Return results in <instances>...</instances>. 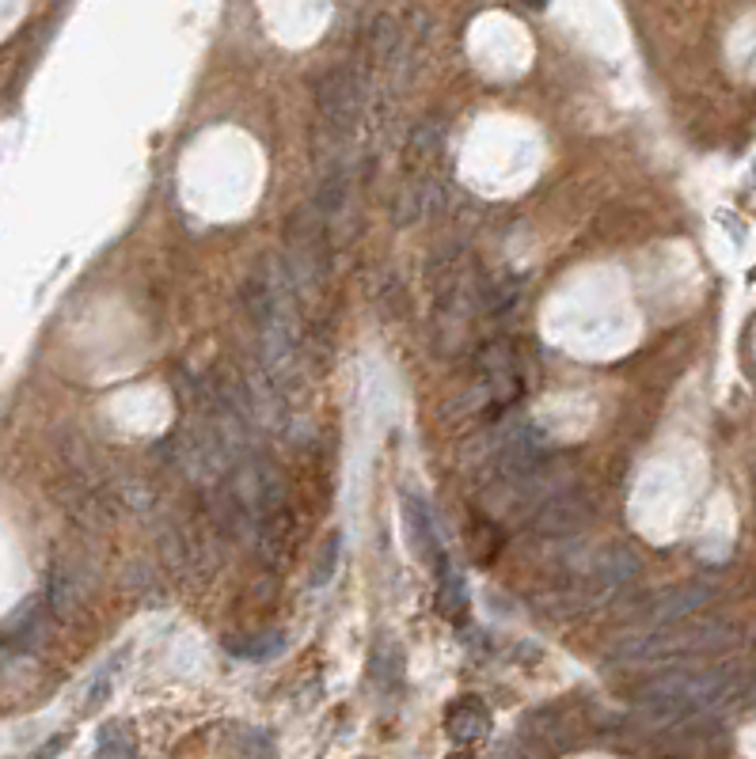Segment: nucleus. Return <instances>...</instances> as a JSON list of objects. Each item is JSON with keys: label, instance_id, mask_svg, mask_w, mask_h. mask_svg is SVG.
I'll list each match as a JSON object with an SVG mask.
<instances>
[{"label": "nucleus", "instance_id": "nucleus-1", "mask_svg": "<svg viewBox=\"0 0 756 759\" xmlns=\"http://www.w3.org/2000/svg\"><path fill=\"white\" fill-rule=\"evenodd\" d=\"M730 683L726 672H669L650 683L642 702L658 718H691L718 707L730 696Z\"/></svg>", "mask_w": 756, "mask_h": 759}, {"label": "nucleus", "instance_id": "nucleus-7", "mask_svg": "<svg viewBox=\"0 0 756 759\" xmlns=\"http://www.w3.org/2000/svg\"><path fill=\"white\" fill-rule=\"evenodd\" d=\"M586 516L589 513H586V509H578L575 497H551L548 505H540L537 528L543 535H567V532H575Z\"/></svg>", "mask_w": 756, "mask_h": 759}, {"label": "nucleus", "instance_id": "nucleus-9", "mask_svg": "<svg viewBox=\"0 0 756 759\" xmlns=\"http://www.w3.org/2000/svg\"><path fill=\"white\" fill-rule=\"evenodd\" d=\"M445 141H449L445 118H422L408 137V152H411V160H430V156H438L441 148H445Z\"/></svg>", "mask_w": 756, "mask_h": 759}, {"label": "nucleus", "instance_id": "nucleus-3", "mask_svg": "<svg viewBox=\"0 0 756 759\" xmlns=\"http://www.w3.org/2000/svg\"><path fill=\"white\" fill-rule=\"evenodd\" d=\"M403 528H408V535H411V548L414 554H419L426 566L438 570L441 562L449 559L445 548H441V540H438V528H433V516H430V509L426 502H419V497H403Z\"/></svg>", "mask_w": 756, "mask_h": 759}, {"label": "nucleus", "instance_id": "nucleus-10", "mask_svg": "<svg viewBox=\"0 0 756 759\" xmlns=\"http://www.w3.org/2000/svg\"><path fill=\"white\" fill-rule=\"evenodd\" d=\"M137 745L126 726H104V733L96 740V756L91 759H134Z\"/></svg>", "mask_w": 756, "mask_h": 759}, {"label": "nucleus", "instance_id": "nucleus-11", "mask_svg": "<svg viewBox=\"0 0 756 759\" xmlns=\"http://www.w3.org/2000/svg\"><path fill=\"white\" fill-rule=\"evenodd\" d=\"M228 650L247 661H263V657L282 650V634H259V638H244V642H228Z\"/></svg>", "mask_w": 756, "mask_h": 759}, {"label": "nucleus", "instance_id": "nucleus-12", "mask_svg": "<svg viewBox=\"0 0 756 759\" xmlns=\"http://www.w3.org/2000/svg\"><path fill=\"white\" fill-rule=\"evenodd\" d=\"M115 664H118V657H115V661L107 664L104 672L96 676V683H91V688H88V696H85V707H88V710L104 707V699L110 696V676H115Z\"/></svg>", "mask_w": 756, "mask_h": 759}, {"label": "nucleus", "instance_id": "nucleus-13", "mask_svg": "<svg viewBox=\"0 0 756 759\" xmlns=\"http://www.w3.org/2000/svg\"><path fill=\"white\" fill-rule=\"evenodd\" d=\"M335 559H338V535H331V540L324 543V559H320V566H316V585H324V581L335 573Z\"/></svg>", "mask_w": 756, "mask_h": 759}, {"label": "nucleus", "instance_id": "nucleus-6", "mask_svg": "<svg viewBox=\"0 0 756 759\" xmlns=\"http://www.w3.org/2000/svg\"><path fill=\"white\" fill-rule=\"evenodd\" d=\"M438 612L445 619H464L468 615V585H464V573H460L453 562H441L438 570Z\"/></svg>", "mask_w": 756, "mask_h": 759}, {"label": "nucleus", "instance_id": "nucleus-14", "mask_svg": "<svg viewBox=\"0 0 756 759\" xmlns=\"http://www.w3.org/2000/svg\"><path fill=\"white\" fill-rule=\"evenodd\" d=\"M66 745H69V737H53L50 745H46L42 752H39V759H50L53 752H61V748H66Z\"/></svg>", "mask_w": 756, "mask_h": 759}, {"label": "nucleus", "instance_id": "nucleus-5", "mask_svg": "<svg viewBox=\"0 0 756 759\" xmlns=\"http://www.w3.org/2000/svg\"><path fill=\"white\" fill-rule=\"evenodd\" d=\"M445 733L453 745H475L491 733V710L479 699H460L445 714Z\"/></svg>", "mask_w": 756, "mask_h": 759}, {"label": "nucleus", "instance_id": "nucleus-2", "mask_svg": "<svg viewBox=\"0 0 756 759\" xmlns=\"http://www.w3.org/2000/svg\"><path fill=\"white\" fill-rule=\"evenodd\" d=\"M316 107L335 129H354L362 115V88L350 69H331L316 88Z\"/></svg>", "mask_w": 756, "mask_h": 759}, {"label": "nucleus", "instance_id": "nucleus-8", "mask_svg": "<svg viewBox=\"0 0 756 759\" xmlns=\"http://www.w3.org/2000/svg\"><path fill=\"white\" fill-rule=\"evenodd\" d=\"M635 570H639L635 554H631V551H624V548H612V551H605V554H601V562L593 566V581H597V589L616 592V589H624L627 581L635 578Z\"/></svg>", "mask_w": 756, "mask_h": 759}, {"label": "nucleus", "instance_id": "nucleus-15", "mask_svg": "<svg viewBox=\"0 0 756 759\" xmlns=\"http://www.w3.org/2000/svg\"><path fill=\"white\" fill-rule=\"evenodd\" d=\"M456 759H464V756H456Z\"/></svg>", "mask_w": 756, "mask_h": 759}, {"label": "nucleus", "instance_id": "nucleus-4", "mask_svg": "<svg viewBox=\"0 0 756 759\" xmlns=\"http://www.w3.org/2000/svg\"><path fill=\"white\" fill-rule=\"evenodd\" d=\"M711 597H715L711 585H704V581H685V585L661 592V597L654 600L650 619H654V623H677V619L691 615L696 608H704Z\"/></svg>", "mask_w": 756, "mask_h": 759}]
</instances>
